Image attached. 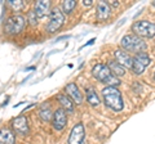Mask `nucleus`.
Masks as SVG:
<instances>
[{
    "label": "nucleus",
    "instance_id": "1",
    "mask_svg": "<svg viewBox=\"0 0 155 144\" xmlns=\"http://www.w3.org/2000/svg\"><path fill=\"white\" fill-rule=\"evenodd\" d=\"M101 94H102L105 104L107 105L110 109H113L114 112H120L123 109V107H124L123 97H122V93H120L116 88L106 86V88L102 89Z\"/></svg>",
    "mask_w": 155,
    "mask_h": 144
},
{
    "label": "nucleus",
    "instance_id": "2",
    "mask_svg": "<svg viewBox=\"0 0 155 144\" xmlns=\"http://www.w3.org/2000/svg\"><path fill=\"white\" fill-rule=\"evenodd\" d=\"M92 75H93V77L97 79L98 81H101L102 84H106L107 86H115L120 85V80L119 77H116L111 74V71L109 70L107 64H102V63H97L93 66V68H92Z\"/></svg>",
    "mask_w": 155,
    "mask_h": 144
},
{
    "label": "nucleus",
    "instance_id": "3",
    "mask_svg": "<svg viewBox=\"0 0 155 144\" xmlns=\"http://www.w3.org/2000/svg\"><path fill=\"white\" fill-rule=\"evenodd\" d=\"M120 45H122L123 50L130 52V53H143V50L146 49V42H145L141 37L136 36V35H125L123 36V39L120 40Z\"/></svg>",
    "mask_w": 155,
    "mask_h": 144
},
{
    "label": "nucleus",
    "instance_id": "4",
    "mask_svg": "<svg viewBox=\"0 0 155 144\" xmlns=\"http://www.w3.org/2000/svg\"><path fill=\"white\" fill-rule=\"evenodd\" d=\"M132 32H134L138 37H154L155 23L149 21H136L132 25Z\"/></svg>",
    "mask_w": 155,
    "mask_h": 144
},
{
    "label": "nucleus",
    "instance_id": "5",
    "mask_svg": "<svg viewBox=\"0 0 155 144\" xmlns=\"http://www.w3.org/2000/svg\"><path fill=\"white\" fill-rule=\"evenodd\" d=\"M25 17L23 16H12L9 17L8 20L5 21V25H4V31H5L8 35H17L19 33L23 27H25Z\"/></svg>",
    "mask_w": 155,
    "mask_h": 144
},
{
    "label": "nucleus",
    "instance_id": "6",
    "mask_svg": "<svg viewBox=\"0 0 155 144\" xmlns=\"http://www.w3.org/2000/svg\"><path fill=\"white\" fill-rule=\"evenodd\" d=\"M64 22H65V16L61 12V9L57 7L53 8L49 13V22H48V26H47V31L51 33L58 31L62 27V25H64Z\"/></svg>",
    "mask_w": 155,
    "mask_h": 144
},
{
    "label": "nucleus",
    "instance_id": "7",
    "mask_svg": "<svg viewBox=\"0 0 155 144\" xmlns=\"http://www.w3.org/2000/svg\"><path fill=\"white\" fill-rule=\"evenodd\" d=\"M150 64V57L147 53H138L133 57L132 62V71L134 75H141L143 74L145 68Z\"/></svg>",
    "mask_w": 155,
    "mask_h": 144
},
{
    "label": "nucleus",
    "instance_id": "8",
    "mask_svg": "<svg viewBox=\"0 0 155 144\" xmlns=\"http://www.w3.org/2000/svg\"><path fill=\"white\" fill-rule=\"evenodd\" d=\"M85 140V130L84 125L81 122H78L74 125V127L71 129L69 139H67V144H83Z\"/></svg>",
    "mask_w": 155,
    "mask_h": 144
},
{
    "label": "nucleus",
    "instance_id": "9",
    "mask_svg": "<svg viewBox=\"0 0 155 144\" xmlns=\"http://www.w3.org/2000/svg\"><path fill=\"white\" fill-rule=\"evenodd\" d=\"M12 129H13V133L18 134V135H23L26 136L28 135L30 133V127H28V121L25 116H18L16 118L12 120Z\"/></svg>",
    "mask_w": 155,
    "mask_h": 144
},
{
    "label": "nucleus",
    "instance_id": "10",
    "mask_svg": "<svg viewBox=\"0 0 155 144\" xmlns=\"http://www.w3.org/2000/svg\"><path fill=\"white\" fill-rule=\"evenodd\" d=\"M67 124V113L64 108H57L53 112V117H52V125L53 129L57 131L64 130L65 126Z\"/></svg>",
    "mask_w": 155,
    "mask_h": 144
},
{
    "label": "nucleus",
    "instance_id": "11",
    "mask_svg": "<svg viewBox=\"0 0 155 144\" xmlns=\"http://www.w3.org/2000/svg\"><path fill=\"white\" fill-rule=\"evenodd\" d=\"M114 57H115V61L118 62L119 64H122L124 68H125V67H128V68H132L133 58L129 55L128 52H125L123 49H116L114 52Z\"/></svg>",
    "mask_w": 155,
    "mask_h": 144
},
{
    "label": "nucleus",
    "instance_id": "12",
    "mask_svg": "<svg viewBox=\"0 0 155 144\" xmlns=\"http://www.w3.org/2000/svg\"><path fill=\"white\" fill-rule=\"evenodd\" d=\"M65 90H66L67 95L70 97V99L72 100V102H75L76 104H81V103H83V94L80 93V90L76 86V84H74V83L67 84Z\"/></svg>",
    "mask_w": 155,
    "mask_h": 144
},
{
    "label": "nucleus",
    "instance_id": "13",
    "mask_svg": "<svg viewBox=\"0 0 155 144\" xmlns=\"http://www.w3.org/2000/svg\"><path fill=\"white\" fill-rule=\"evenodd\" d=\"M111 14V7L107 2H100L97 5V20L106 21Z\"/></svg>",
    "mask_w": 155,
    "mask_h": 144
},
{
    "label": "nucleus",
    "instance_id": "14",
    "mask_svg": "<svg viewBox=\"0 0 155 144\" xmlns=\"http://www.w3.org/2000/svg\"><path fill=\"white\" fill-rule=\"evenodd\" d=\"M0 144H16V135L11 129H0Z\"/></svg>",
    "mask_w": 155,
    "mask_h": 144
},
{
    "label": "nucleus",
    "instance_id": "15",
    "mask_svg": "<svg viewBox=\"0 0 155 144\" xmlns=\"http://www.w3.org/2000/svg\"><path fill=\"white\" fill-rule=\"evenodd\" d=\"M51 9V2H47V0H40V2L35 3V12L38 14V17H45Z\"/></svg>",
    "mask_w": 155,
    "mask_h": 144
},
{
    "label": "nucleus",
    "instance_id": "16",
    "mask_svg": "<svg viewBox=\"0 0 155 144\" xmlns=\"http://www.w3.org/2000/svg\"><path fill=\"white\" fill-rule=\"evenodd\" d=\"M85 97H87V100H88V103L92 105V107H97V105L101 103L98 94H97V92L92 88V86L85 88Z\"/></svg>",
    "mask_w": 155,
    "mask_h": 144
},
{
    "label": "nucleus",
    "instance_id": "17",
    "mask_svg": "<svg viewBox=\"0 0 155 144\" xmlns=\"http://www.w3.org/2000/svg\"><path fill=\"white\" fill-rule=\"evenodd\" d=\"M57 99H58V102H60V104L62 105V108H64L65 111L74 112V102L70 99V97L67 94H64V93L58 94Z\"/></svg>",
    "mask_w": 155,
    "mask_h": 144
},
{
    "label": "nucleus",
    "instance_id": "18",
    "mask_svg": "<svg viewBox=\"0 0 155 144\" xmlns=\"http://www.w3.org/2000/svg\"><path fill=\"white\" fill-rule=\"evenodd\" d=\"M107 67H109V70L111 71V74H113L114 76H116V77H122V76L125 75V68L122 64H119L116 61L107 62Z\"/></svg>",
    "mask_w": 155,
    "mask_h": 144
},
{
    "label": "nucleus",
    "instance_id": "19",
    "mask_svg": "<svg viewBox=\"0 0 155 144\" xmlns=\"http://www.w3.org/2000/svg\"><path fill=\"white\" fill-rule=\"evenodd\" d=\"M39 116H40V118H41L44 122L51 121L52 117H53V113H52V111H51L49 105L43 104L41 108H40V111H39Z\"/></svg>",
    "mask_w": 155,
    "mask_h": 144
},
{
    "label": "nucleus",
    "instance_id": "20",
    "mask_svg": "<svg viewBox=\"0 0 155 144\" xmlns=\"http://www.w3.org/2000/svg\"><path fill=\"white\" fill-rule=\"evenodd\" d=\"M75 7H76L75 0H65V2L62 3V9H64V12L67 14H70L72 11H74Z\"/></svg>",
    "mask_w": 155,
    "mask_h": 144
},
{
    "label": "nucleus",
    "instance_id": "21",
    "mask_svg": "<svg viewBox=\"0 0 155 144\" xmlns=\"http://www.w3.org/2000/svg\"><path fill=\"white\" fill-rule=\"evenodd\" d=\"M38 14H36V12L35 11H30L27 13V21H28V23H30L31 26H36L38 25Z\"/></svg>",
    "mask_w": 155,
    "mask_h": 144
},
{
    "label": "nucleus",
    "instance_id": "22",
    "mask_svg": "<svg viewBox=\"0 0 155 144\" xmlns=\"http://www.w3.org/2000/svg\"><path fill=\"white\" fill-rule=\"evenodd\" d=\"M8 4L11 5L13 9H16V11H19L22 7H23V2H21V0H9Z\"/></svg>",
    "mask_w": 155,
    "mask_h": 144
},
{
    "label": "nucleus",
    "instance_id": "23",
    "mask_svg": "<svg viewBox=\"0 0 155 144\" xmlns=\"http://www.w3.org/2000/svg\"><path fill=\"white\" fill-rule=\"evenodd\" d=\"M83 4L85 7H91L93 4V0H83Z\"/></svg>",
    "mask_w": 155,
    "mask_h": 144
},
{
    "label": "nucleus",
    "instance_id": "24",
    "mask_svg": "<svg viewBox=\"0 0 155 144\" xmlns=\"http://www.w3.org/2000/svg\"><path fill=\"white\" fill-rule=\"evenodd\" d=\"M151 4H153V5H154V7H155V0H154V2H153Z\"/></svg>",
    "mask_w": 155,
    "mask_h": 144
}]
</instances>
